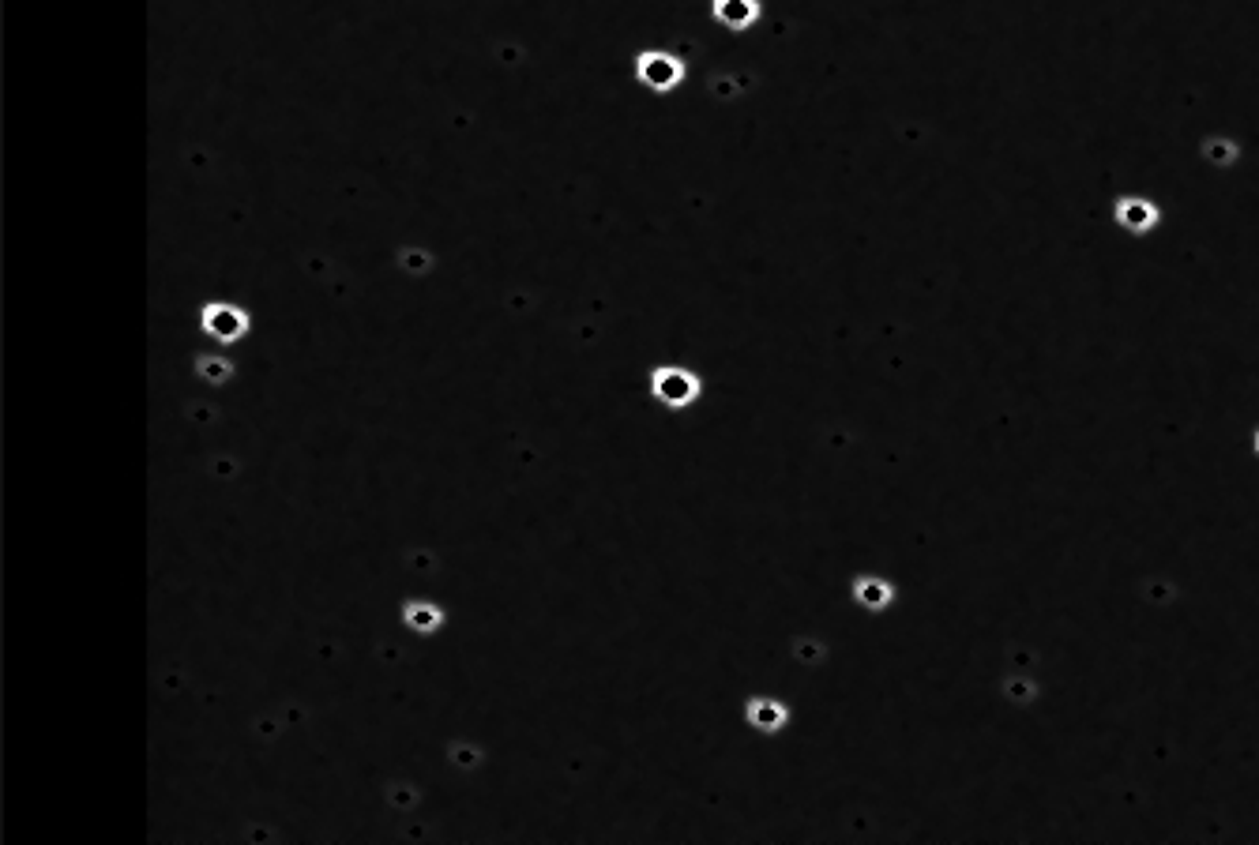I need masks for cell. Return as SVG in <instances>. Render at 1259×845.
Listing matches in <instances>:
<instances>
[{"instance_id": "6", "label": "cell", "mask_w": 1259, "mask_h": 845, "mask_svg": "<svg viewBox=\"0 0 1259 845\" xmlns=\"http://www.w3.org/2000/svg\"><path fill=\"white\" fill-rule=\"evenodd\" d=\"M850 594L861 609H869V613H884L887 605L895 601V590L887 579H876V575H857L854 586H850Z\"/></svg>"}, {"instance_id": "7", "label": "cell", "mask_w": 1259, "mask_h": 845, "mask_svg": "<svg viewBox=\"0 0 1259 845\" xmlns=\"http://www.w3.org/2000/svg\"><path fill=\"white\" fill-rule=\"evenodd\" d=\"M403 624L410 631H418V635H433V631H440V624H444V609L433 605V601L410 598L403 601Z\"/></svg>"}, {"instance_id": "1", "label": "cell", "mask_w": 1259, "mask_h": 845, "mask_svg": "<svg viewBox=\"0 0 1259 845\" xmlns=\"http://www.w3.org/2000/svg\"><path fill=\"white\" fill-rule=\"evenodd\" d=\"M651 395L669 410H688L692 402H700L703 380L692 369H681V365H658L651 372Z\"/></svg>"}, {"instance_id": "9", "label": "cell", "mask_w": 1259, "mask_h": 845, "mask_svg": "<svg viewBox=\"0 0 1259 845\" xmlns=\"http://www.w3.org/2000/svg\"><path fill=\"white\" fill-rule=\"evenodd\" d=\"M196 376L207 384H226L234 376V365L226 357H196Z\"/></svg>"}, {"instance_id": "4", "label": "cell", "mask_w": 1259, "mask_h": 845, "mask_svg": "<svg viewBox=\"0 0 1259 845\" xmlns=\"http://www.w3.org/2000/svg\"><path fill=\"white\" fill-rule=\"evenodd\" d=\"M745 718L748 725L760 729V733H778V729H786V722H790V710H786V703L771 699V695H756V699L745 703Z\"/></svg>"}, {"instance_id": "11", "label": "cell", "mask_w": 1259, "mask_h": 845, "mask_svg": "<svg viewBox=\"0 0 1259 845\" xmlns=\"http://www.w3.org/2000/svg\"><path fill=\"white\" fill-rule=\"evenodd\" d=\"M1256 447H1259V436H1256Z\"/></svg>"}, {"instance_id": "5", "label": "cell", "mask_w": 1259, "mask_h": 845, "mask_svg": "<svg viewBox=\"0 0 1259 845\" xmlns=\"http://www.w3.org/2000/svg\"><path fill=\"white\" fill-rule=\"evenodd\" d=\"M711 16L730 31H748L763 16V4L760 0H711Z\"/></svg>"}, {"instance_id": "3", "label": "cell", "mask_w": 1259, "mask_h": 845, "mask_svg": "<svg viewBox=\"0 0 1259 845\" xmlns=\"http://www.w3.org/2000/svg\"><path fill=\"white\" fill-rule=\"evenodd\" d=\"M636 79L658 94H669L684 79V61L669 49H643L636 57Z\"/></svg>"}, {"instance_id": "10", "label": "cell", "mask_w": 1259, "mask_h": 845, "mask_svg": "<svg viewBox=\"0 0 1259 845\" xmlns=\"http://www.w3.org/2000/svg\"><path fill=\"white\" fill-rule=\"evenodd\" d=\"M399 267H403L406 275H429V267H433V256H429L425 248H403V256H399Z\"/></svg>"}, {"instance_id": "2", "label": "cell", "mask_w": 1259, "mask_h": 845, "mask_svg": "<svg viewBox=\"0 0 1259 845\" xmlns=\"http://www.w3.org/2000/svg\"><path fill=\"white\" fill-rule=\"evenodd\" d=\"M200 331L211 335L215 342H222V346L241 342V338L252 331L249 308L234 305V301H207V305L200 308Z\"/></svg>"}, {"instance_id": "8", "label": "cell", "mask_w": 1259, "mask_h": 845, "mask_svg": "<svg viewBox=\"0 0 1259 845\" xmlns=\"http://www.w3.org/2000/svg\"><path fill=\"white\" fill-rule=\"evenodd\" d=\"M1117 218L1124 222V226H1128V230H1147V226H1154L1158 211H1154V203L1128 196V200L1117 203Z\"/></svg>"}]
</instances>
